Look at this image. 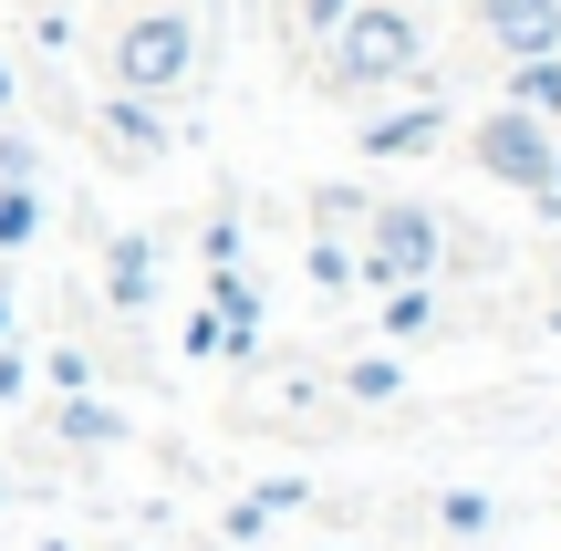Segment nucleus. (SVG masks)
Wrapping results in <instances>:
<instances>
[{
  "mask_svg": "<svg viewBox=\"0 0 561 551\" xmlns=\"http://www.w3.org/2000/svg\"><path fill=\"white\" fill-rule=\"evenodd\" d=\"M11 94H21V83H11V62H0V115H11Z\"/></svg>",
  "mask_w": 561,
  "mask_h": 551,
  "instance_id": "21",
  "label": "nucleus"
},
{
  "mask_svg": "<svg viewBox=\"0 0 561 551\" xmlns=\"http://www.w3.org/2000/svg\"><path fill=\"white\" fill-rule=\"evenodd\" d=\"M11 395H21V354L0 344V406H11Z\"/></svg>",
  "mask_w": 561,
  "mask_h": 551,
  "instance_id": "20",
  "label": "nucleus"
},
{
  "mask_svg": "<svg viewBox=\"0 0 561 551\" xmlns=\"http://www.w3.org/2000/svg\"><path fill=\"white\" fill-rule=\"evenodd\" d=\"M312 282H322V291L354 282V240H322V229H312Z\"/></svg>",
  "mask_w": 561,
  "mask_h": 551,
  "instance_id": "17",
  "label": "nucleus"
},
{
  "mask_svg": "<svg viewBox=\"0 0 561 551\" xmlns=\"http://www.w3.org/2000/svg\"><path fill=\"white\" fill-rule=\"evenodd\" d=\"M343 11H354V0H291V21H301V32H312V42H322V32H333V21H343Z\"/></svg>",
  "mask_w": 561,
  "mask_h": 551,
  "instance_id": "18",
  "label": "nucleus"
},
{
  "mask_svg": "<svg viewBox=\"0 0 561 551\" xmlns=\"http://www.w3.org/2000/svg\"><path fill=\"white\" fill-rule=\"evenodd\" d=\"M437 520H447V541H479V531H489V500H479V490H447Z\"/></svg>",
  "mask_w": 561,
  "mask_h": 551,
  "instance_id": "16",
  "label": "nucleus"
},
{
  "mask_svg": "<svg viewBox=\"0 0 561 551\" xmlns=\"http://www.w3.org/2000/svg\"><path fill=\"white\" fill-rule=\"evenodd\" d=\"M426 333H437V291H426V282L385 291V344H426Z\"/></svg>",
  "mask_w": 561,
  "mask_h": 551,
  "instance_id": "10",
  "label": "nucleus"
},
{
  "mask_svg": "<svg viewBox=\"0 0 561 551\" xmlns=\"http://www.w3.org/2000/svg\"><path fill=\"white\" fill-rule=\"evenodd\" d=\"M53 427L73 437V448H115V437H125V416H115V406H94V395H73V406H62Z\"/></svg>",
  "mask_w": 561,
  "mask_h": 551,
  "instance_id": "12",
  "label": "nucleus"
},
{
  "mask_svg": "<svg viewBox=\"0 0 561 551\" xmlns=\"http://www.w3.org/2000/svg\"><path fill=\"white\" fill-rule=\"evenodd\" d=\"M416 11H426V0H416Z\"/></svg>",
  "mask_w": 561,
  "mask_h": 551,
  "instance_id": "23",
  "label": "nucleus"
},
{
  "mask_svg": "<svg viewBox=\"0 0 561 551\" xmlns=\"http://www.w3.org/2000/svg\"><path fill=\"white\" fill-rule=\"evenodd\" d=\"M479 32L500 62H541L561 53V0H479Z\"/></svg>",
  "mask_w": 561,
  "mask_h": 551,
  "instance_id": "5",
  "label": "nucleus"
},
{
  "mask_svg": "<svg viewBox=\"0 0 561 551\" xmlns=\"http://www.w3.org/2000/svg\"><path fill=\"white\" fill-rule=\"evenodd\" d=\"M0 333H11V291H0Z\"/></svg>",
  "mask_w": 561,
  "mask_h": 551,
  "instance_id": "22",
  "label": "nucleus"
},
{
  "mask_svg": "<svg viewBox=\"0 0 561 551\" xmlns=\"http://www.w3.org/2000/svg\"><path fill=\"white\" fill-rule=\"evenodd\" d=\"M364 208H375L364 187H312V229H322V240H354V229H364Z\"/></svg>",
  "mask_w": 561,
  "mask_h": 551,
  "instance_id": "13",
  "label": "nucleus"
},
{
  "mask_svg": "<svg viewBox=\"0 0 561 551\" xmlns=\"http://www.w3.org/2000/svg\"><path fill=\"white\" fill-rule=\"evenodd\" d=\"M94 136L115 146L125 167H157V157H167V104H146V94H104V104H94Z\"/></svg>",
  "mask_w": 561,
  "mask_h": 551,
  "instance_id": "6",
  "label": "nucleus"
},
{
  "mask_svg": "<svg viewBox=\"0 0 561 551\" xmlns=\"http://www.w3.org/2000/svg\"><path fill=\"white\" fill-rule=\"evenodd\" d=\"M447 271V219L426 198H375L354 229V282L375 291H405V282H437Z\"/></svg>",
  "mask_w": 561,
  "mask_h": 551,
  "instance_id": "3",
  "label": "nucleus"
},
{
  "mask_svg": "<svg viewBox=\"0 0 561 551\" xmlns=\"http://www.w3.org/2000/svg\"><path fill=\"white\" fill-rule=\"evenodd\" d=\"M32 177H42V146L21 125H0V187H32Z\"/></svg>",
  "mask_w": 561,
  "mask_h": 551,
  "instance_id": "15",
  "label": "nucleus"
},
{
  "mask_svg": "<svg viewBox=\"0 0 561 551\" xmlns=\"http://www.w3.org/2000/svg\"><path fill=\"white\" fill-rule=\"evenodd\" d=\"M530 208H541V219H561V136H551V187H541Z\"/></svg>",
  "mask_w": 561,
  "mask_h": 551,
  "instance_id": "19",
  "label": "nucleus"
},
{
  "mask_svg": "<svg viewBox=\"0 0 561 551\" xmlns=\"http://www.w3.org/2000/svg\"><path fill=\"white\" fill-rule=\"evenodd\" d=\"M104 73H115V94H187V73H198V21L178 11V0H136V11L115 21V42H104Z\"/></svg>",
  "mask_w": 561,
  "mask_h": 551,
  "instance_id": "2",
  "label": "nucleus"
},
{
  "mask_svg": "<svg viewBox=\"0 0 561 551\" xmlns=\"http://www.w3.org/2000/svg\"><path fill=\"white\" fill-rule=\"evenodd\" d=\"M551 136H561V125L520 115V104H489V115L468 125V157H479V177H500V187H520V198H541V187H551Z\"/></svg>",
  "mask_w": 561,
  "mask_h": 551,
  "instance_id": "4",
  "label": "nucleus"
},
{
  "mask_svg": "<svg viewBox=\"0 0 561 551\" xmlns=\"http://www.w3.org/2000/svg\"><path fill=\"white\" fill-rule=\"evenodd\" d=\"M437 136H447V104H437V94H416L405 115H375V125H364V157H426Z\"/></svg>",
  "mask_w": 561,
  "mask_h": 551,
  "instance_id": "7",
  "label": "nucleus"
},
{
  "mask_svg": "<svg viewBox=\"0 0 561 551\" xmlns=\"http://www.w3.org/2000/svg\"><path fill=\"white\" fill-rule=\"evenodd\" d=\"M104 291H115V312H146V302H157V240L125 229V240L104 250Z\"/></svg>",
  "mask_w": 561,
  "mask_h": 551,
  "instance_id": "8",
  "label": "nucleus"
},
{
  "mask_svg": "<svg viewBox=\"0 0 561 551\" xmlns=\"http://www.w3.org/2000/svg\"><path fill=\"white\" fill-rule=\"evenodd\" d=\"M426 73V11L416 0H354V11L322 32V83L333 94H385V83Z\"/></svg>",
  "mask_w": 561,
  "mask_h": 551,
  "instance_id": "1",
  "label": "nucleus"
},
{
  "mask_svg": "<svg viewBox=\"0 0 561 551\" xmlns=\"http://www.w3.org/2000/svg\"><path fill=\"white\" fill-rule=\"evenodd\" d=\"M500 104H520V115H541V125H561V53H541V62H510V83H500Z\"/></svg>",
  "mask_w": 561,
  "mask_h": 551,
  "instance_id": "9",
  "label": "nucleus"
},
{
  "mask_svg": "<svg viewBox=\"0 0 561 551\" xmlns=\"http://www.w3.org/2000/svg\"><path fill=\"white\" fill-rule=\"evenodd\" d=\"M42 240V187H0V250Z\"/></svg>",
  "mask_w": 561,
  "mask_h": 551,
  "instance_id": "14",
  "label": "nucleus"
},
{
  "mask_svg": "<svg viewBox=\"0 0 561 551\" xmlns=\"http://www.w3.org/2000/svg\"><path fill=\"white\" fill-rule=\"evenodd\" d=\"M333 386H343V395H364V406H396V395H405V375L385 365V354H354V365H343Z\"/></svg>",
  "mask_w": 561,
  "mask_h": 551,
  "instance_id": "11",
  "label": "nucleus"
}]
</instances>
